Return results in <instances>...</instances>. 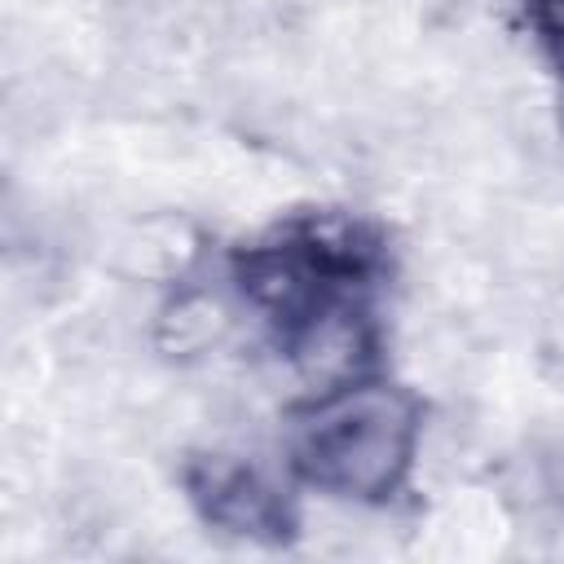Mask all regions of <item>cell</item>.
<instances>
[{
    "mask_svg": "<svg viewBox=\"0 0 564 564\" xmlns=\"http://www.w3.org/2000/svg\"><path fill=\"white\" fill-rule=\"evenodd\" d=\"M419 436L414 392L357 375L317 388L291 414L286 454L308 489L344 502H383L410 480Z\"/></svg>",
    "mask_w": 564,
    "mask_h": 564,
    "instance_id": "obj_1",
    "label": "cell"
},
{
    "mask_svg": "<svg viewBox=\"0 0 564 564\" xmlns=\"http://www.w3.org/2000/svg\"><path fill=\"white\" fill-rule=\"evenodd\" d=\"M189 498L225 533L282 538L291 529V507L278 494V485L256 463L234 454H203L189 467Z\"/></svg>",
    "mask_w": 564,
    "mask_h": 564,
    "instance_id": "obj_2",
    "label": "cell"
},
{
    "mask_svg": "<svg viewBox=\"0 0 564 564\" xmlns=\"http://www.w3.org/2000/svg\"><path fill=\"white\" fill-rule=\"evenodd\" d=\"M524 18L538 44L564 66V0H524Z\"/></svg>",
    "mask_w": 564,
    "mask_h": 564,
    "instance_id": "obj_3",
    "label": "cell"
}]
</instances>
